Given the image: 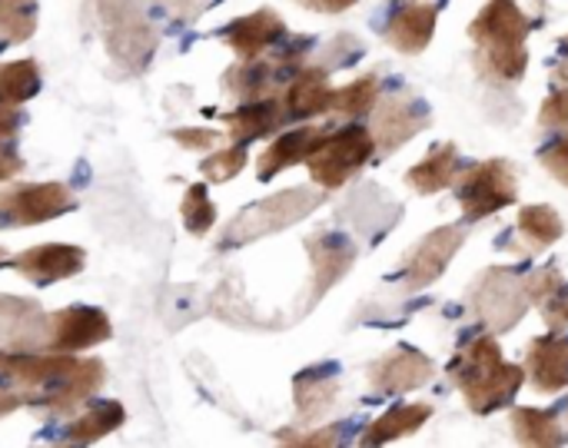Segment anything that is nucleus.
I'll list each match as a JSON object with an SVG mask.
<instances>
[{
    "label": "nucleus",
    "mask_w": 568,
    "mask_h": 448,
    "mask_svg": "<svg viewBox=\"0 0 568 448\" xmlns=\"http://www.w3.org/2000/svg\"><path fill=\"white\" fill-rule=\"evenodd\" d=\"M0 376L27 386L30 403L63 413L90 399L100 389L106 369L100 359H77L73 353L0 349Z\"/></svg>",
    "instance_id": "1"
},
{
    "label": "nucleus",
    "mask_w": 568,
    "mask_h": 448,
    "mask_svg": "<svg viewBox=\"0 0 568 448\" xmlns=\"http://www.w3.org/2000/svg\"><path fill=\"white\" fill-rule=\"evenodd\" d=\"M446 373L476 416L509 409L526 386V366L506 363L496 336H476L463 343Z\"/></svg>",
    "instance_id": "2"
},
{
    "label": "nucleus",
    "mask_w": 568,
    "mask_h": 448,
    "mask_svg": "<svg viewBox=\"0 0 568 448\" xmlns=\"http://www.w3.org/2000/svg\"><path fill=\"white\" fill-rule=\"evenodd\" d=\"M529 33H532V20L516 0H489L469 23L479 67L506 83H516L526 77V67H529L526 37Z\"/></svg>",
    "instance_id": "3"
},
{
    "label": "nucleus",
    "mask_w": 568,
    "mask_h": 448,
    "mask_svg": "<svg viewBox=\"0 0 568 448\" xmlns=\"http://www.w3.org/2000/svg\"><path fill=\"white\" fill-rule=\"evenodd\" d=\"M456 200L469 223L496 216L519 200V173L509 160H483L456 176Z\"/></svg>",
    "instance_id": "4"
},
{
    "label": "nucleus",
    "mask_w": 568,
    "mask_h": 448,
    "mask_svg": "<svg viewBox=\"0 0 568 448\" xmlns=\"http://www.w3.org/2000/svg\"><path fill=\"white\" fill-rule=\"evenodd\" d=\"M376 153V140L366 126L349 123L343 130H329L326 140L313 150V156L306 160L310 176L323 186V190H339L346 186V180H353Z\"/></svg>",
    "instance_id": "5"
},
{
    "label": "nucleus",
    "mask_w": 568,
    "mask_h": 448,
    "mask_svg": "<svg viewBox=\"0 0 568 448\" xmlns=\"http://www.w3.org/2000/svg\"><path fill=\"white\" fill-rule=\"evenodd\" d=\"M469 306H473V316H476L493 336H499V333H509V329L526 316V309H529L532 303H529V296H526L523 279H519L513 269L493 266V269H486V273L473 283V289H469Z\"/></svg>",
    "instance_id": "6"
},
{
    "label": "nucleus",
    "mask_w": 568,
    "mask_h": 448,
    "mask_svg": "<svg viewBox=\"0 0 568 448\" xmlns=\"http://www.w3.org/2000/svg\"><path fill=\"white\" fill-rule=\"evenodd\" d=\"M323 203V193H313V190H303V186H293L286 193H276L256 206H250L226 233H223V246H240V240H256L263 233H276L296 220H303L310 210H316Z\"/></svg>",
    "instance_id": "7"
},
{
    "label": "nucleus",
    "mask_w": 568,
    "mask_h": 448,
    "mask_svg": "<svg viewBox=\"0 0 568 448\" xmlns=\"http://www.w3.org/2000/svg\"><path fill=\"white\" fill-rule=\"evenodd\" d=\"M103 339H110L106 313L93 306H70L53 316H43L37 349L40 353H80V349L100 346Z\"/></svg>",
    "instance_id": "8"
},
{
    "label": "nucleus",
    "mask_w": 568,
    "mask_h": 448,
    "mask_svg": "<svg viewBox=\"0 0 568 448\" xmlns=\"http://www.w3.org/2000/svg\"><path fill=\"white\" fill-rule=\"evenodd\" d=\"M77 206L73 193L63 183H30L0 190V226H37L57 220Z\"/></svg>",
    "instance_id": "9"
},
{
    "label": "nucleus",
    "mask_w": 568,
    "mask_h": 448,
    "mask_svg": "<svg viewBox=\"0 0 568 448\" xmlns=\"http://www.w3.org/2000/svg\"><path fill=\"white\" fill-rule=\"evenodd\" d=\"M463 243H466V230L459 223L439 226L416 250H409V256L403 259V266H399L396 276L403 279V286L409 293L413 289H426V286H433L449 269V263L463 250Z\"/></svg>",
    "instance_id": "10"
},
{
    "label": "nucleus",
    "mask_w": 568,
    "mask_h": 448,
    "mask_svg": "<svg viewBox=\"0 0 568 448\" xmlns=\"http://www.w3.org/2000/svg\"><path fill=\"white\" fill-rule=\"evenodd\" d=\"M433 123V113L423 100L406 96V93H393L376 100L373 106V140L379 153H396L403 143H409L416 133H423Z\"/></svg>",
    "instance_id": "11"
},
{
    "label": "nucleus",
    "mask_w": 568,
    "mask_h": 448,
    "mask_svg": "<svg viewBox=\"0 0 568 448\" xmlns=\"http://www.w3.org/2000/svg\"><path fill=\"white\" fill-rule=\"evenodd\" d=\"M436 363L416 346H396L389 356L369 366V386L379 396H403L433 383Z\"/></svg>",
    "instance_id": "12"
},
{
    "label": "nucleus",
    "mask_w": 568,
    "mask_h": 448,
    "mask_svg": "<svg viewBox=\"0 0 568 448\" xmlns=\"http://www.w3.org/2000/svg\"><path fill=\"white\" fill-rule=\"evenodd\" d=\"M13 269L30 279L33 286H50L60 279H70L83 269V250L70 243H43L13 259Z\"/></svg>",
    "instance_id": "13"
},
{
    "label": "nucleus",
    "mask_w": 568,
    "mask_h": 448,
    "mask_svg": "<svg viewBox=\"0 0 568 448\" xmlns=\"http://www.w3.org/2000/svg\"><path fill=\"white\" fill-rule=\"evenodd\" d=\"M526 379L542 396H556V393L568 389V339L562 333L536 336L529 343Z\"/></svg>",
    "instance_id": "14"
},
{
    "label": "nucleus",
    "mask_w": 568,
    "mask_h": 448,
    "mask_svg": "<svg viewBox=\"0 0 568 448\" xmlns=\"http://www.w3.org/2000/svg\"><path fill=\"white\" fill-rule=\"evenodd\" d=\"M306 250L313 256V303L323 299L356 263V246L343 233H316L306 240Z\"/></svg>",
    "instance_id": "15"
},
{
    "label": "nucleus",
    "mask_w": 568,
    "mask_h": 448,
    "mask_svg": "<svg viewBox=\"0 0 568 448\" xmlns=\"http://www.w3.org/2000/svg\"><path fill=\"white\" fill-rule=\"evenodd\" d=\"M436 20H439V7L436 3H406V7H399L386 20L383 37H386V43L393 50L416 57V53H423L433 43Z\"/></svg>",
    "instance_id": "16"
},
{
    "label": "nucleus",
    "mask_w": 568,
    "mask_h": 448,
    "mask_svg": "<svg viewBox=\"0 0 568 448\" xmlns=\"http://www.w3.org/2000/svg\"><path fill=\"white\" fill-rule=\"evenodd\" d=\"M283 33H286V23H283V17L276 10H253V13L233 20L223 30V40L233 47V53L240 60H253L266 47H273Z\"/></svg>",
    "instance_id": "17"
},
{
    "label": "nucleus",
    "mask_w": 568,
    "mask_h": 448,
    "mask_svg": "<svg viewBox=\"0 0 568 448\" xmlns=\"http://www.w3.org/2000/svg\"><path fill=\"white\" fill-rule=\"evenodd\" d=\"M326 133H329V130L306 123V126H296V130L276 136V140L263 150V156H260V170H256L260 180H273L276 173H283V170H290V166H296V163H306V160L313 156V150L326 140Z\"/></svg>",
    "instance_id": "18"
},
{
    "label": "nucleus",
    "mask_w": 568,
    "mask_h": 448,
    "mask_svg": "<svg viewBox=\"0 0 568 448\" xmlns=\"http://www.w3.org/2000/svg\"><path fill=\"white\" fill-rule=\"evenodd\" d=\"M329 96H333L329 70H326V67H300V70L290 77L283 106H286V116H293V120H310V116L329 113Z\"/></svg>",
    "instance_id": "19"
},
{
    "label": "nucleus",
    "mask_w": 568,
    "mask_h": 448,
    "mask_svg": "<svg viewBox=\"0 0 568 448\" xmlns=\"http://www.w3.org/2000/svg\"><path fill=\"white\" fill-rule=\"evenodd\" d=\"M523 286H526L529 303L542 313L546 326L552 333H562L568 326V279L562 276V269L559 266L536 269L523 276Z\"/></svg>",
    "instance_id": "20"
},
{
    "label": "nucleus",
    "mask_w": 568,
    "mask_h": 448,
    "mask_svg": "<svg viewBox=\"0 0 568 448\" xmlns=\"http://www.w3.org/2000/svg\"><path fill=\"white\" fill-rule=\"evenodd\" d=\"M459 170H463L459 146L456 143H436L413 170H406V183L413 186V193L433 196V193L449 190L456 183Z\"/></svg>",
    "instance_id": "21"
},
{
    "label": "nucleus",
    "mask_w": 568,
    "mask_h": 448,
    "mask_svg": "<svg viewBox=\"0 0 568 448\" xmlns=\"http://www.w3.org/2000/svg\"><path fill=\"white\" fill-rule=\"evenodd\" d=\"M43 313L30 299L0 296V349H37Z\"/></svg>",
    "instance_id": "22"
},
{
    "label": "nucleus",
    "mask_w": 568,
    "mask_h": 448,
    "mask_svg": "<svg viewBox=\"0 0 568 448\" xmlns=\"http://www.w3.org/2000/svg\"><path fill=\"white\" fill-rule=\"evenodd\" d=\"M223 120L230 126V140L246 146L250 140H260V136L280 130L286 123V106L276 96H260V100H250L246 106L226 113Z\"/></svg>",
    "instance_id": "23"
},
{
    "label": "nucleus",
    "mask_w": 568,
    "mask_h": 448,
    "mask_svg": "<svg viewBox=\"0 0 568 448\" xmlns=\"http://www.w3.org/2000/svg\"><path fill=\"white\" fill-rule=\"evenodd\" d=\"M429 419H433V406L429 403H399V406L386 409L363 432V446H386V442H396L403 436H416Z\"/></svg>",
    "instance_id": "24"
},
{
    "label": "nucleus",
    "mask_w": 568,
    "mask_h": 448,
    "mask_svg": "<svg viewBox=\"0 0 568 448\" xmlns=\"http://www.w3.org/2000/svg\"><path fill=\"white\" fill-rule=\"evenodd\" d=\"M336 393H339L336 366H316V369L300 373L296 383H293V396H296L300 419H306V422L320 419L326 409H333Z\"/></svg>",
    "instance_id": "25"
},
{
    "label": "nucleus",
    "mask_w": 568,
    "mask_h": 448,
    "mask_svg": "<svg viewBox=\"0 0 568 448\" xmlns=\"http://www.w3.org/2000/svg\"><path fill=\"white\" fill-rule=\"evenodd\" d=\"M516 236L523 240V253L532 256L539 250H549L552 243H559L566 236V223L562 216L546 206V203H536V206H523L519 210V220H516Z\"/></svg>",
    "instance_id": "26"
},
{
    "label": "nucleus",
    "mask_w": 568,
    "mask_h": 448,
    "mask_svg": "<svg viewBox=\"0 0 568 448\" xmlns=\"http://www.w3.org/2000/svg\"><path fill=\"white\" fill-rule=\"evenodd\" d=\"M513 439L519 446H562L566 442V432L559 426V419L546 409H532V406H523V409H513Z\"/></svg>",
    "instance_id": "27"
},
{
    "label": "nucleus",
    "mask_w": 568,
    "mask_h": 448,
    "mask_svg": "<svg viewBox=\"0 0 568 448\" xmlns=\"http://www.w3.org/2000/svg\"><path fill=\"white\" fill-rule=\"evenodd\" d=\"M283 70H290V63L280 60V57H276V63H266V60H260V57L243 60V63H236V67L226 73V90L236 93V96H243V100H260V96L270 93V83H273L276 73H283Z\"/></svg>",
    "instance_id": "28"
},
{
    "label": "nucleus",
    "mask_w": 568,
    "mask_h": 448,
    "mask_svg": "<svg viewBox=\"0 0 568 448\" xmlns=\"http://www.w3.org/2000/svg\"><path fill=\"white\" fill-rule=\"evenodd\" d=\"M123 422H126V413H123L120 403H90V406L80 413V419L70 422L67 439H70V442H97V439L116 432Z\"/></svg>",
    "instance_id": "29"
},
{
    "label": "nucleus",
    "mask_w": 568,
    "mask_h": 448,
    "mask_svg": "<svg viewBox=\"0 0 568 448\" xmlns=\"http://www.w3.org/2000/svg\"><path fill=\"white\" fill-rule=\"evenodd\" d=\"M376 100H379V77L369 73V77H359V80L346 83L343 90H333L329 113L333 116H346V120L366 116V113H373Z\"/></svg>",
    "instance_id": "30"
},
{
    "label": "nucleus",
    "mask_w": 568,
    "mask_h": 448,
    "mask_svg": "<svg viewBox=\"0 0 568 448\" xmlns=\"http://www.w3.org/2000/svg\"><path fill=\"white\" fill-rule=\"evenodd\" d=\"M37 90H40V70L33 60L0 63V103L20 106L23 100L37 96Z\"/></svg>",
    "instance_id": "31"
},
{
    "label": "nucleus",
    "mask_w": 568,
    "mask_h": 448,
    "mask_svg": "<svg viewBox=\"0 0 568 448\" xmlns=\"http://www.w3.org/2000/svg\"><path fill=\"white\" fill-rule=\"evenodd\" d=\"M37 27V0H0V33L7 40H27Z\"/></svg>",
    "instance_id": "32"
},
{
    "label": "nucleus",
    "mask_w": 568,
    "mask_h": 448,
    "mask_svg": "<svg viewBox=\"0 0 568 448\" xmlns=\"http://www.w3.org/2000/svg\"><path fill=\"white\" fill-rule=\"evenodd\" d=\"M213 223H216V206H213L206 186H203V183L190 186L186 196H183V226H186L193 236H203V233H210Z\"/></svg>",
    "instance_id": "33"
},
{
    "label": "nucleus",
    "mask_w": 568,
    "mask_h": 448,
    "mask_svg": "<svg viewBox=\"0 0 568 448\" xmlns=\"http://www.w3.org/2000/svg\"><path fill=\"white\" fill-rule=\"evenodd\" d=\"M243 166H246V150H243V143H236V146H230V150H220V153L206 156V160L200 163V173H203L206 180H213V183H226V180H233Z\"/></svg>",
    "instance_id": "34"
},
{
    "label": "nucleus",
    "mask_w": 568,
    "mask_h": 448,
    "mask_svg": "<svg viewBox=\"0 0 568 448\" xmlns=\"http://www.w3.org/2000/svg\"><path fill=\"white\" fill-rule=\"evenodd\" d=\"M539 123L549 126V130L568 133V86H556V90L546 96L542 113H539Z\"/></svg>",
    "instance_id": "35"
},
{
    "label": "nucleus",
    "mask_w": 568,
    "mask_h": 448,
    "mask_svg": "<svg viewBox=\"0 0 568 448\" xmlns=\"http://www.w3.org/2000/svg\"><path fill=\"white\" fill-rule=\"evenodd\" d=\"M542 166L562 183V186H568V133L566 136H559L556 143H549L546 150H542Z\"/></svg>",
    "instance_id": "36"
},
{
    "label": "nucleus",
    "mask_w": 568,
    "mask_h": 448,
    "mask_svg": "<svg viewBox=\"0 0 568 448\" xmlns=\"http://www.w3.org/2000/svg\"><path fill=\"white\" fill-rule=\"evenodd\" d=\"M176 143H183L186 150H213L220 143V133L210 130V126H196V130H176L173 133Z\"/></svg>",
    "instance_id": "37"
},
{
    "label": "nucleus",
    "mask_w": 568,
    "mask_h": 448,
    "mask_svg": "<svg viewBox=\"0 0 568 448\" xmlns=\"http://www.w3.org/2000/svg\"><path fill=\"white\" fill-rule=\"evenodd\" d=\"M286 442H296V446H336L339 442V432L336 426L323 429V432H313V436H283Z\"/></svg>",
    "instance_id": "38"
},
{
    "label": "nucleus",
    "mask_w": 568,
    "mask_h": 448,
    "mask_svg": "<svg viewBox=\"0 0 568 448\" xmlns=\"http://www.w3.org/2000/svg\"><path fill=\"white\" fill-rule=\"evenodd\" d=\"M353 3H359V0H303V7H310V10H316V13H343V10H349Z\"/></svg>",
    "instance_id": "39"
},
{
    "label": "nucleus",
    "mask_w": 568,
    "mask_h": 448,
    "mask_svg": "<svg viewBox=\"0 0 568 448\" xmlns=\"http://www.w3.org/2000/svg\"><path fill=\"white\" fill-rule=\"evenodd\" d=\"M17 170H20V156H17L10 146H3V143H0V180L13 176Z\"/></svg>",
    "instance_id": "40"
},
{
    "label": "nucleus",
    "mask_w": 568,
    "mask_h": 448,
    "mask_svg": "<svg viewBox=\"0 0 568 448\" xmlns=\"http://www.w3.org/2000/svg\"><path fill=\"white\" fill-rule=\"evenodd\" d=\"M562 53H559V63H556V70H552V77H556V83L559 86H568V37H562Z\"/></svg>",
    "instance_id": "41"
},
{
    "label": "nucleus",
    "mask_w": 568,
    "mask_h": 448,
    "mask_svg": "<svg viewBox=\"0 0 568 448\" xmlns=\"http://www.w3.org/2000/svg\"><path fill=\"white\" fill-rule=\"evenodd\" d=\"M20 406V399L13 396V393H7V389H0V416H7V413H13Z\"/></svg>",
    "instance_id": "42"
},
{
    "label": "nucleus",
    "mask_w": 568,
    "mask_h": 448,
    "mask_svg": "<svg viewBox=\"0 0 568 448\" xmlns=\"http://www.w3.org/2000/svg\"><path fill=\"white\" fill-rule=\"evenodd\" d=\"M3 259H7V253H3V250H0V263H3Z\"/></svg>",
    "instance_id": "43"
},
{
    "label": "nucleus",
    "mask_w": 568,
    "mask_h": 448,
    "mask_svg": "<svg viewBox=\"0 0 568 448\" xmlns=\"http://www.w3.org/2000/svg\"><path fill=\"white\" fill-rule=\"evenodd\" d=\"M300 3H303V0H300Z\"/></svg>",
    "instance_id": "44"
}]
</instances>
